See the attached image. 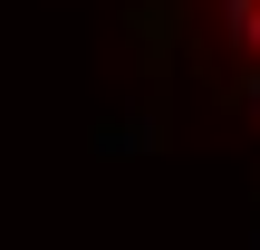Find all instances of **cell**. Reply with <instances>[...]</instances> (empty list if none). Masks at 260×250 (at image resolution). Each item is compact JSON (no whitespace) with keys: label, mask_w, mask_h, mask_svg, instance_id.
Here are the masks:
<instances>
[{"label":"cell","mask_w":260,"mask_h":250,"mask_svg":"<svg viewBox=\"0 0 260 250\" xmlns=\"http://www.w3.org/2000/svg\"><path fill=\"white\" fill-rule=\"evenodd\" d=\"M222 19H232V39L260 58V0H222Z\"/></svg>","instance_id":"obj_1"}]
</instances>
